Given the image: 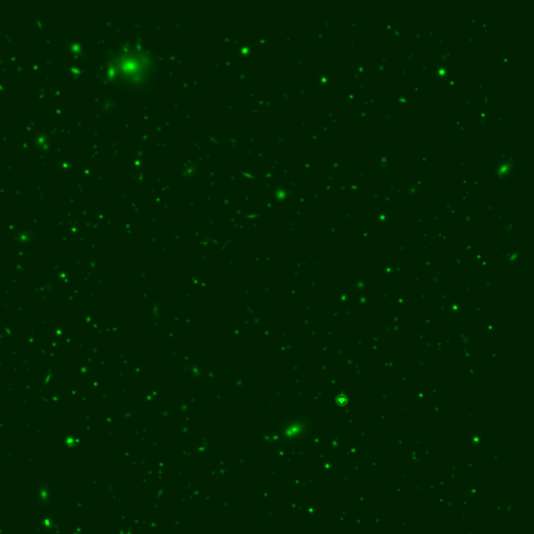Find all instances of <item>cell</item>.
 <instances>
[{"mask_svg": "<svg viewBox=\"0 0 534 534\" xmlns=\"http://www.w3.org/2000/svg\"><path fill=\"white\" fill-rule=\"evenodd\" d=\"M114 77L128 86H147L154 76V60L147 51L134 47L126 50L114 59Z\"/></svg>", "mask_w": 534, "mask_h": 534, "instance_id": "cell-1", "label": "cell"}]
</instances>
